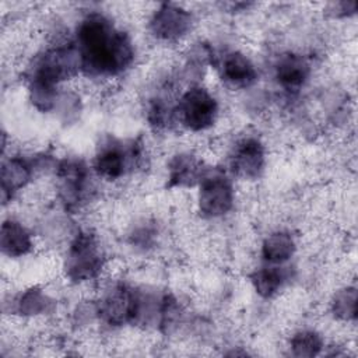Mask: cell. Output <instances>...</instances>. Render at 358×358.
Masks as SVG:
<instances>
[{"label": "cell", "instance_id": "6da1fadb", "mask_svg": "<svg viewBox=\"0 0 358 358\" xmlns=\"http://www.w3.org/2000/svg\"><path fill=\"white\" fill-rule=\"evenodd\" d=\"M80 67L91 76H116L134 57L129 36L99 13L88 14L77 29Z\"/></svg>", "mask_w": 358, "mask_h": 358}, {"label": "cell", "instance_id": "7a4b0ae2", "mask_svg": "<svg viewBox=\"0 0 358 358\" xmlns=\"http://www.w3.org/2000/svg\"><path fill=\"white\" fill-rule=\"evenodd\" d=\"M64 267L67 277L76 282L91 280L101 271L102 256L92 235H77L69 249Z\"/></svg>", "mask_w": 358, "mask_h": 358}, {"label": "cell", "instance_id": "3957f363", "mask_svg": "<svg viewBox=\"0 0 358 358\" xmlns=\"http://www.w3.org/2000/svg\"><path fill=\"white\" fill-rule=\"evenodd\" d=\"M80 67L78 52L71 48H56L48 50L38 62L32 81L56 87L60 81L71 77Z\"/></svg>", "mask_w": 358, "mask_h": 358}, {"label": "cell", "instance_id": "277c9868", "mask_svg": "<svg viewBox=\"0 0 358 358\" xmlns=\"http://www.w3.org/2000/svg\"><path fill=\"white\" fill-rule=\"evenodd\" d=\"M217 112V101L200 87L190 88L179 101L180 119L183 124L193 131L208 129L214 123Z\"/></svg>", "mask_w": 358, "mask_h": 358}, {"label": "cell", "instance_id": "5b68a950", "mask_svg": "<svg viewBox=\"0 0 358 358\" xmlns=\"http://www.w3.org/2000/svg\"><path fill=\"white\" fill-rule=\"evenodd\" d=\"M234 204L231 182L221 172H208L200 179L199 208L206 217H221Z\"/></svg>", "mask_w": 358, "mask_h": 358}, {"label": "cell", "instance_id": "8992f818", "mask_svg": "<svg viewBox=\"0 0 358 358\" xmlns=\"http://www.w3.org/2000/svg\"><path fill=\"white\" fill-rule=\"evenodd\" d=\"M192 14L175 4L164 3L152 14L150 29L152 35L162 41H178L192 28Z\"/></svg>", "mask_w": 358, "mask_h": 358}, {"label": "cell", "instance_id": "52a82bcc", "mask_svg": "<svg viewBox=\"0 0 358 358\" xmlns=\"http://www.w3.org/2000/svg\"><path fill=\"white\" fill-rule=\"evenodd\" d=\"M140 302L133 289L126 285H117L101 303L102 317L113 326H122L134 320L138 315Z\"/></svg>", "mask_w": 358, "mask_h": 358}, {"label": "cell", "instance_id": "ba28073f", "mask_svg": "<svg viewBox=\"0 0 358 358\" xmlns=\"http://www.w3.org/2000/svg\"><path fill=\"white\" fill-rule=\"evenodd\" d=\"M264 166L263 144L253 137L245 138L235 147L231 158V168L234 173L243 179H255L260 175Z\"/></svg>", "mask_w": 358, "mask_h": 358}, {"label": "cell", "instance_id": "9c48e42d", "mask_svg": "<svg viewBox=\"0 0 358 358\" xmlns=\"http://www.w3.org/2000/svg\"><path fill=\"white\" fill-rule=\"evenodd\" d=\"M309 73V63L299 55H282L275 64V78L288 91L299 90L306 83Z\"/></svg>", "mask_w": 358, "mask_h": 358}, {"label": "cell", "instance_id": "30bf717a", "mask_svg": "<svg viewBox=\"0 0 358 358\" xmlns=\"http://www.w3.org/2000/svg\"><path fill=\"white\" fill-rule=\"evenodd\" d=\"M221 77L234 87H249L257 78V71L253 63L239 52L225 55L221 64Z\"/></svg>", "mask_w": 358, "mask_h": 358}, {"label": "cell", "instance_id": "8fae6325", "mask_svg": "<svg viewBox=\"0 0 358 358\" xmlns=\"http://www.w3.org/2000/svg\"><path fill=\"white\" fill-rule=\"evenodd\" d=\"M60 193L66 203H77L85 186L87 169L80 161H63L59 166Z\"/></svg>", "mask_w": 358, "mask_h": 358}, {"label": "cell", "instance_id": "7c38bea8", "mask_svg": "<svg viewBox=\"0 0 358 358\" xmlns=\"http://www.w3.org/2000/svg\"><path fill=\"white\" fill-rule=\"evenodd\" d=\"M0 246L4 255L20 257L32 249V239L24 225L14 220H7L1 225Z\"/></svg>", "mask_w": 358, "mask_h": 358}, {"label": "cell", "instance_id": "4fadbf2b", "mask_svg": "<svg viewBox=\"0 0 358 358\" xmlns=\"http://www.w3.org/2000/svg\"><path fill=\"white\" fill-rule=\"evenodd\" d=\"M168 186H192L201 179V165L196 157L190 154L175 155L169 162Z\"/></svg>", "mask_w": 358, "mask_h": 358}, {"label": "cell", "instance_id": "5bb4252c", "mask_svg": "<svg viewBox=\"0 0 358 358\" xmlns=\"http://www.w3.org/2000/svg\"><path fill=\"white\" fill-rule=\"evenodd\" d=\"M31 179V168L21 158H11L3 164L1 168V192L3 200L13 196L14 192L24 187Z\"/></svg>", "mask_w": 358, "mask_h": 358}, {"label": "cell", "instance_id": "9a60e30c", "mask_svg": "<svg viewBox=\"0 0 358 358\" xmlns=\"http://www.w3.org/2000/svg\"><path fill=\"white\" fill-rule=\"evenodd\" d=\"M95 171L106 179H117L126 169V154L119 145H108L95 158Z\"/></svg>", "mask_w": 358, "mask_h": 358}, {"label": "cell", "instance_id": "2e32d148", "mask_svg": "<svg viewBox=\"0 0 358 358\" xmlns=\"http://www.w3.org/2000/svg\"><path fill=\"white\" fill-rule=\"evenodd\" d=\"M295 252V242L287 232H274L262 245V256L270 263L287 262Z\"/></svg>", "mask_w": 358, "mask_h": 358}, {"label": "cell", "instance_id": "e0dca14e", "mask_svg": "<svg viewBox=\"0 0 358 358\" xmlns=\"http://www.w3.org/2000/svg\"><path fill=\"white\" fill-rule=\"evenodd\" d=\"M282 280H284L282 273L274 267L260 268L255 271L250 277L255 291L263 298H270L275 295L282 285Z\"/></svg>", "mask_w": 358, "mask_h": 358}, {"label": "cell", "instance_id": "ac0fdd59", "mask_svg": "<svg viewBox=\"0 0 358 358\" xmlns=\"http://www.w3.org/2000/svg\"><path fill=\"white\" fill-rule=\"evenodd\" d=\"M323 348V340L320 334L313 330L298 331L291 338V350L295 357L312 358L316 357Z\"/></svg>", "mask_w": 358, "mask_h": 358}, {"label": "cell", "instance_id": "d6986e66", "mask_svg": "<svg viewBox=\"0 0 358 358\" xmlns=\"http://www.w3.org/2000/svg\"><path fill=\"white\" fill-rule=\"evenodd\" d=\"M333 315L341 320H352L357 316V289L347 287L340 289L331 302Z\"/></svg>", "mask_w": 358, "mask_h": 358}, {"label": "cell", "instance_id": "ffe728a7", "mask_svg": "<svg viewBox=\"0 0 358 358\" xmlns=\"http://www.w3.org/2000/svg\"><path fill=\"white\" fill-rule=\"evenodd\" d=\"M50 301L39 288H29L27 289L18 299V312L25 316H34L43 313Z\"/></svg>", "mask_w": 358, "mask_h": 358}, {"label": "cell", "instance_id": "44dd1931", "mask_svg": "<svg viewBox=\"0 0 358 358\" xmlns=\"http://www.w3.org/2000/svg\"><path fill=\"white\" fill-rule=\"evenodd\" d=\"M29 95L32 103L39 110H50L55 106L56 101V87H50L38 81H32L29 84Z\"/></svg>", "mask_w": 358, "mask_h": 358}, {"label": "cell", "instance_id": "7402d4cb", "mask_svg": "<svg viewBox=\"0 0 358 358\" xmlns=\"http://www.w3.org/2000/svg\"><path fill=\"white\" fill-rule=\"evenodd\" d=\"M168 117V109L162 102H154L148 112V120L151 124L161 127L165 124Z\"/></svg>", "mask_w": 358, "mask_h": 358}, {"label": "cell", "instance_id": "603a6c76", "mask_svg": "<svg viewBox=\"0 0 358 358\" xmlns=\"http://www.w3.org/2000/svg\"><path fill=\"white\" fill-rule=\"evenodd\" d=\"M336 15H348L354 14L357 10V1H341L336 4Z\"/></svg>", "mask_w": 358, "mask_h": 358}]
</instances>
